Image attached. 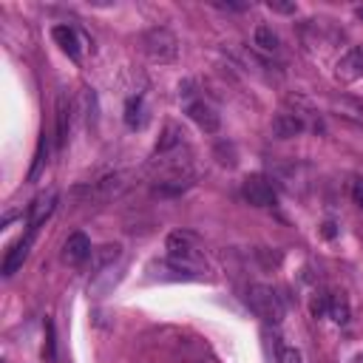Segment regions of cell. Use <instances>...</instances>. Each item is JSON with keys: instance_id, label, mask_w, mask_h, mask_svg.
<instances>
[{"instance_id": "cell-20", "label": "cell", "mask_w": 363, "mask_h": 363, "mask_svg": "<svg viewBox=\"0 0 363 363\" xmlns=\"http://www.w3.org/2000/svg\"><path fill=\"white\" fill-rule=\"evenodd\" d=\"M57 357V337H54V323L45 318V343H43V360L45 363H54Z\"/></svg>"}, {"instance_id": "cell-27", "label": "cell", "mask_w": 363, "mask_h": 363, "mask_svg": "<svg viewBox=\"0 0 363 363\" xmlns=\"http://www.w3.org/2000/svg\"><path fill=\"white\" fill-rule=\"evenodd\" d=\"M352 201L363 210V182H354V187H352Z\"/></svg>"}, {"instance_id": "cell-14", "label": "cell", "mask_w": 363, "mask_h": 363, "mask_svg": "<svg viewBox=\"0 0 363 363\" xmlns=\"http://www.w3.org/2000/svg\"><path fill=\"white\" fill-rule=\"evenodd\" d=\"M122 255V247L119 244H102V247H96L94 252H91V269L99 275V272H105L108 267H113V261Z\"/></svg>"}, {"instance_id": "cell-29", "label": "cell", "mask_w": 363, "mask_h": 363, "mask_svg": "<svg viewBox=\"0 0 363 363\" xmlns=\"http://www.w3.org/2000/svg\"><path fill=\"white\" fill-rule=\"evenodd\" d=\"M354 14H357V20H363V6H360V9H354Z\"/></svg>"}, {"instance_id": "cell-19", "label": "cell", "mask_w": 363, "mask_h": 363, "mask_svg": "<svg viewBox=\"0 0 363 363\" xmlns=\"http://www.w3.org/2000/svg\"><path fill=\"white\" fill-rule=\"evenodd\" d=\"M68 139V105H65V96L60 94L57 96V145H65Z\"/></svg>"}, {"instance_id": "cell-16", "label": "cell", "mask_w": 363, "mask_h": 363, "mask_svg": "<svg viewBox=\"0 0 363 363\" xmlns=\"http://www.w3.org/2000/svg\"><path fill=\"white\" fill-rule=\"evenodd\" d=\"M147 122V111H145V99L142 96H130L125 102V125L128 128H145Z\"/></svg>"}, {"instance_id": "cell-26", "label": "cell", "mask_w": 363, "mask_h": 363, "mask_svg": "<svg viewBox=\"0 0 363 363\" xmlns=\"http://www.w3.org/2000/svg\"><path fill=\"white\" fill-rule=\"evenodd\" d=\"M320 235H323V238H335V235H337V224H335V221H323V224H320Z\"/></svg>"}, {"instance_id": "cell-12", "label": "cell", "mask_w": 363, "mask_h": 363, "mask_svg": "<svg viewBox=\"0 0 363 363\" xmlns=\"http://www.w3.org/2000/svg\"><path fill=\"white\" fill-rule=\"evenodd\" d=\"M91 252H94V250H91V241H88L85 233H71L68 241H65V247H62V258H65L68 264H82Z\"/></svg>"}, {"instance_id": "cell-15", "label": "cell", "mask_w": 363, "mask_h": 363, "mask_svg": "<svg viewBox=\"0 0 363 363\" xmlns=\"http://www.w3.org/2000/svg\"><path fill=\"white\" fill-rule=\"evenodd\" d=\"M51 37L57 40V45L71 57V60H79V40H77V31L71 26H54Z\"/></svg>"}, {"instance_id": "cell-9", "label": "cell", "mask_w": 363, "mask_h": 363, "mask_svg": "<svg viewBox=\"0 0 363 363\" xmlns=\"http://www.w3.org/2000/svg\"><path fill=\"white\" fill-rule=\"evenodd\" d=\"M34 238H37V233L34 230H26V235L6 252V258H3V275L9 278V275H14L20 267H23V261L28 258V252H31V244H34Z\"/></svg>"}, {"instance_id": "cell-24", "label": "cell", "mask_w": 363, "mask_h": 363, "mask_svg": "<svg viewBox=\"0 0 363 363\" xmlns=\"http://www.w3.org/2000/svg\"><path fill=\"white\" fill-rule=\"evenodd\" d=\"M278 363H303V357L295 346H278Z\"/></svg>"}, {"instance_id": "cell-7", "label": "cell", "mask_w": 363, "mask_h": 363, "mask_svg": "<svg viewBox=\"0 0 363 363\" xmlns=\"http://www.w3.org/2000/svg\"><path fill=\"white\" fill-rule=\"evenodd\" d=\"M335 79L337 82H357V79H363V48H349L337 60Z\"/></svg>"}, {"instance_id": "cell-22", "label": "cell", "mask_w": 363, "mask_h": 363, "mask_svg": "<svg viewBox=\"0 0 363 363\" xmlns=\"http://www.w3.org/2000/svg\"><path fill=\"white\" fill-rule=\"evenodd\" d=\"M255 255H258V261H261L267 269H272V267H278V264H281V252H272L269 247H258V250H255Z\"/></svg>"}, {"instance_id": "cell-5", "label": "cell", "mask_w": 363, "mask_h": 363, "mask_svg": "<svg viewBox=\"0 0 363 363\" xmlns=\"http://www.w3.org/2000/svg\"><path fill=\"white\" fill-rule=\"evenodd\" d=\"M241 193H244L247 204H252V207H269V204H275V187L261 173L247 176L244 184H241Z\"/></svg>"}, {"instance_id": "cell-1", "label": "cell", "mask_w": 363, "mask_h": 363, "mask_svg": "<svg viewBox=\"0 0 363 363\" xmlns=\"http://www.w3.org/2000/svg\"><path fill=\"white\" fill-rule=\"evenodd\" d=\"M167 258L173 261V264H179V267H184V269H201L204 267V255H201V250H199V238L193 235V233H187V230H176V233H170L167 235Z\"/></svg>"}, {"instance_id": "cell-10", "label": "cell", "mask_w": 363, "mask_h": 363, "mask_svg": "<svg viewBox=\"0 0 363 363\" xmlns=\"http://www.w3.org/2000/svg\"><path fill=\"white\" fill-rule=\"evenodd\" d=\"M332 113L343 122H352V125H363V102L354 99V96H335L332 99Z\"/></svg>"}, {"instance_id": "cell-2", "label": "cell", "mask_w": 363, "mask_h": 363, "mask_svg": "<svg viewBox=\"0 0 363 363\" xmlns=\"http://www.w3.org/2000/svg\"><path fill=\"white\" fill-rule=\"evenodd\" d=\"M247 303H250V309L261 318V320H267V323H281L284 320V303H281V298H278V292L272 289V286H264V284H252L250 289H247Z\"/></svg>"}, {"instance_id": "cell-28", "label": "cell", "mask_w": 363, "mask_h": 363, "mask_svg": "<svg viewBox=\"0 0 363 363\" xmlns=\"http://www.w3.org/2000/svg\"><path fill=\"white\" fill-rule=\"evenodd\" d=\"M349 363H363V352H357V354H354V357H352Z\"/></svg>"}, {"instance_id": "cell-21", "label": "cell", "mask_w": 363, "mask_h": 363, "mask_svg": "<svg viewBox=\"0 0 363 363\" xmlns=\"http://www.w3.org/2000/svg\"><path fill=\"white\" fill-rule=\"evenodd\" d=\"M326 309H329V292H315L312 295V301H309V312H312V318H320V315H326Z\"/></svg>"}, {"instance_id": "cell-6", "label": "cell", "mask_w": 363, "mask_h": 363, "mask_svg": "<svg viewBox=\"0 0 363 363\" xmlns=\"http://www.w3.org/2000/svg\"><path fill=\"white\" fill-rule=\"evenodd\" d=\"M184 113H187L204 133H216V130L221 128V116H218L216 108H213L210 102H204V99H193V102H187Z\"/></svg>"}, {"instance_id": "cell-25", "label": "cell", "mask_w": 363, "mask_h": 363, "mask_svg": "<svg viewBox=\"0 0 363 363\" xmlns=\"http://www.w3.org/2000/svg\"><path fill=\"white\" fill-rule=\"evenodd\" d=\"M272 11H278V14H295V3H281V0H269L267 3Z\"/></svg>"}, {"instance_id": "cell-18", "label": "cell", "mask_w": 363, "mask_h": 363, "mask_svg": "<svg viewBox=\"0 0 363 363\" xmlns=\"http://www.w3.org/2000/svg\"><path fill=\"white\" fill-rule=\"evenodd\" d=\"M326 315L335 320V323H349V318H352V312H349V301L340 295V292H332L329 295V309H326Z\"/></svg>"}, {"instance_id": "cell-17", "label": "cell", "mask_w": 363, "mask_h": 363, "mask_svg": "<svg viewBox=\"0 0 363 363\" xmlns=\"http://www.w3.org/2000/svg\"><path fill=\"white\" fill-rule=\"evenodd\" d=\"M252 43L264 51V54H275L278 51V34L269 28V26H255V31H252Z\"/></svg>"}, {"instance_id": "cell-11", "label": "cell", "mask_w": 363, "mask_h": 363, "mask_svg": "<svg viewBox=\"0 0 363 363\" xmlns=\"http://www.w3.org/2000/svg\"><path fill=\"white\" fill-rule=\"evenodd\" d=\"M303 128H306V122H303V116H301V113H278V116L272 119V133H275L278 139L301 136V133H303Z\"/></svg>"}, {"instance_id": "cell-3", "label": "cell", "mask_w": 363, "mask_h": 363, "mask_svg": "<svg viewBox=\"0 0 363 363\" xmlns=\"http://www.w3.org/2000/svg\"><path fill=\"white\" fill-rule=\"evenodd\" d=\"M142 48H145V54H147L150 60H156V62H170V60H176V54H179V40H176L173 31L156 26V28H147V31L142 34Z\"/></svg>"}, {"instance_id": "cell-8", "label": "cell", "mask_w": 363, "mask_h": 363, "mask_svg": "<svg viewBox=\"0 0 363 363\" xmlns=\"http://www.w3.org/2000/svg\"><path fill=\"white\" fill-rule=\"evenodd\" d=\"M54 207H57V193H54V190L40 193V196L28 204V230L40 233V227H43V224H45V218L54 213Z\"/></svg>"}, {"instance_id": "cell-4", "label": "cell", "mask_w": 363, "mask_h": 363, "mask_svg": "<svg viewBox=\"0 0 363 363\" xmlns=\"http://www.w3.org/2000/svg\"><path fill=\"white\" fill-rule=\"evenodd\" d=\"M133 184V173H113V176H105L88 187H77L74 196H88L91 201H111V199H119L128 187Z\"/></svg>"}, {"instance_id": "cell-23", "label": "cell", "mask_w": 363, "mask_h": 363, "mask_svg": "<svg viewBox=\"0 0 363 363\" xmlns=\"http://www.w3.org/2000/svg\"><path fill=\"white\" fill-rule=\"evenodd\" d=\"M43 150H48V139H45V133H43V139H40V147H37V156H34V167H31V173H28L31 182L40 176V167H43V162H45V153H43Z\"/></svg>"}, {"instance_id": "cell-13", "label": "cell", "mask_w": 363, "mask_h": 363, "mask_svg": "<svg viewBox=\"0 0 363 363\" xmlns=\"http://www.w3.org/2000/svg\"><path fill=\"white\" fill-rule=\"evenodd\" d=\"M182 136H184V130H182L176 122H167L164 130H162V136H159V142H156V147H153V153H156V156L173 153L176 147H182Z\"/></svg>"}]
</instances>
